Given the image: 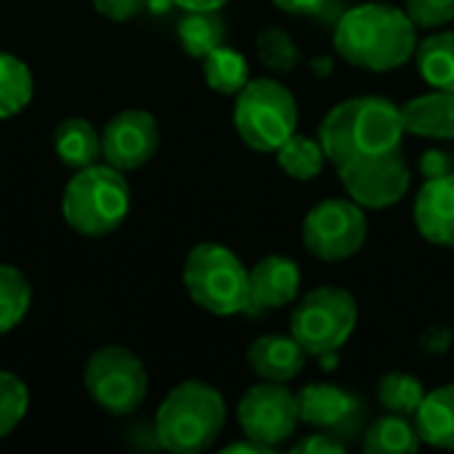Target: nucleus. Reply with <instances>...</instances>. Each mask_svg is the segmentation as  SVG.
<instances>
[{
    "label": "nucleus",
    "mask_w": 454,
    "mask_h": 454,
    "mask_svg": "<svg viewBox=\"0 0 454 454\" xmlns=\"http://www.w3.org/2000/svg\"><path fill=\"white\" fill-rule=\"evenodd\" d=\"M130 210V186L122 170L112 168L109 162L88 165L69 178L61 200L64 221L85 234V237H104L114 231Z\"/></svg>",
    "instance_id": "5"
},
{
    "label": "nucleus",
    "mask_w": 454,
    "mask_h": 454,
    "mask_svg": "<svg viewBox=\"0 0 454 454\" xmlns=\"http://www.w3.org/2000/svg\"><path fill=\"white\" fill-rule=\"evenodd\" d=\"M415 67L426 85L436 90H454V32L439 29L418 43Z\"/></svg>",
    "instance_id": "21"
},
{
    "label": "nucleus",
    "mask_w": 454,
    "mask_h": 454,
    "mask_svg": "<svg viewBox=\"0 0 454 454\" xmlns=\"http://www.w3.org/2000/svg\"><path fill=\"white\" fill-rule=\"evenodd\" d=\"M258 59L269 72L277 74H290L303 64V53L295 45V40L282 29V27H269L255 37Z\"/></svg>",
    "instance_id": "28"
},
{
    "label": "nucleus",
    "mask_w": 454,
    "mask_h": 454,
    "mask_svg": "<svg viewBox=\"0 0 454 454\" xmlns=\"http://www.w3.org/2000/svg\"><path fill=\"white\" fill-rule=\"evenodd\" d=\"M237 420L245 436L277 450L298 431L301 423L298 394H293L285 383L261 380L258 386L247 388L245 396L239 399Z\"/></svg>",
    "instance_id": "10"
},
{
    "label": "nucleus",
    "mask_w": 454,
    "mask_h": 454,
    "mask_svg": "<svg viewBox=\"0 0 454 454\" xmlns=\"http://www.w3.org/2000/svg\"><path fill=\"white\" fill-rule=\"evenodd\" d=\"M298 410L301 423L325 431L340 442H351L354 436L364 434V407L362 402L335 386V383H311L298 391Z\"/></svg>",
    "instance_id": "12"
},
{
    "label": "nucleus",
    "mask_w": 454,
    "mask_h": 454,
    "mask_svg": "<svg viewBox=\"0 0 454 454\" xmlns=\"http://www.w3.org/2000/svg\"><path fill=\"white\" fill-rule=\"evenodd\" d=\"M149 0H93V8L114 21H128L146 8Z\"/></svg>",
    "instance_id": "33"
},
{
    "label": "nucleus",
    "mask_w": 454,
    "mask_h": 454,
    "mask_svg": "<svg viewBox=\"0 0 454 454\" xmlns=\"http://www.w3.org/2000/svg\"><path fill=\"white\" fill-rule=\"evenodd\" d=\"M346 442H340V439H335V436H330V434H325V431H319V434H311V436H306L303 442H298L295 447H293V452L295 454H343L346 452Z\"/></svg>",
    "instance_id": "32"
},
{
    "label": "nucleus",
    "mask_w": 454,
    "mask_h": 454,
    "mask_svg": "<svg viewBox=\"0 0 454 454\" xmlns=\"http://www.w3.org/2000/svg\"><path fill=\"white\" fill-rule=\"evenodd\" d=\"M234 452L269 454V452H274V447H269V444H263V442H255V439L245 436L242 442H234V444H226V447H223V454H234Z\"/></svg>",
    "instance_id": "36"
},
{
    "label": "nucleus",
    "mask_w": 454,
    "mask_h": 454,
    "mask_svg": "<svg viewBox=\"0 0 454 454\" xmlns=\"http://www.w3.org/2000/svg\"><path fill=\"white\" fill-rule=\"evenodd\" d=\"M27 407H29V391L24 380H19L8 370H0V439H5L24 420Z\"/></svg>",
    "instance_id": "29"
},
{
    "label": "nucleus",
    "mask_w": 454,
    "mask_h": 454,
    "mask_svg": "<svg viewBox=\"0 0 454 454\" xmlns=\"http://www.w3.org/2000/svg\"><path fill=\"white\" fill-rule=\"evenodd\" d=\"M418 43V27L404 8L391 3H359L338 19L333 32L335 53L346 64L375 74L410 64Z\"/></svg>",
    "instance_id": "1"
},
{
    "label": "nucleus",
    "mask_w": 454,
    "mask_h": 454,
    "mask_svg": "<svg viewBox=\"0 0 454 454\" xmlns=\"http://www.w3.org/2000/svg\"><path fill=\"white\" fill-rule=\"evenodd\" d=\"M202 72H205V82L210 85V90L221 96H237L250 82L247 59L226 43L202 59Z\"/></svg>",
    "instance_id": "23"
},
{
    "label": "nucleus",
    "mask_w": 454,
    "mask_h": 454,
    "mask_svg": "<svg viewBox=\"0 0 454 454\" xmlns=\"http://www.w3.org/2000/svg\"><path fill=\"white\" fill-rule=\"evenodd\" d=\"M82 380L90 399L109 415L136 412L149 391L144 362L122 346H104L93 351Z\"/></svg>",
    "instance_id": "9"
},
{
    "label": "nucleus",
    "mask_w": 454,
    "mask_h": 454,
    "mask_svg": "<svg viewBox=\"0 0 454 454\" xmlns=\"http://www.w3.org/2000/svg\"><path fill=\"white\" fill-rule=\"evenodd\" d=\"M402 106L386 96H354L335 104L319 122V141L333 168L372 160L402 149Z\"/></svg>",
    "instance_id": "2"
},
{
    "label": "nucleus",
    "mask_w": 454,
    "mask_h": 454,
    "mask_svg": "<svg viewBox=\"0 0 454 454\" xmlns=\"http://www.w3.org/2000/svg\"><path fill=\"white\" fill-rule=\"evenodd\" d=\"M32 88L35 82L29 67L21 59L0 51V120L19 114L29 104Z\"/></svg>",
    "instance_id": "26"
},
{
    "label": "nucleus",
    "mask_w": 454,
    "mask_h": 454,
    "mask_svg": "<svg viewBox=\"0 0 454 454\" xmlns=\"http://www.w3.org/2000/svg\"><path fill=\"white\" fill-rule=\"evenodd\" d=\"M301 266L287 255H266L250 269V309L279 311L301 298Z\"/></svg>",
    "instance_id": "14"
},
{
    "label": "nucleus",
    "mask_w": 454,
    "mask_h": 454,
    "mask_svg": "<svg viewBox=\"0 0 454 454\" xmlns=\"http://www.w3.org/2000/svg\"><path fill=\"white\" fill-rule=\"evenodd\" d=\"M226 426V402L218 388L202 380L178 383L160 404L154 436L173 454L207 452Z\"/></svg>",
    "instance_id": "3"
},
{
    "label": "nucleus",
    "mask_w": 454,
    "mask_h": 454,
    "mask_svg": "<svg viewBox=\"0 0 454 454\" xmlns=\"http://www.w3.org/2000/svg\"><path fill=\"white\" fill-rule=\"evenodd\" d=\"M53 149H56V157L74 170L88 168L98 162V157H104L101 133L82 117H67L56 125Z\"/></svg>",
    "instance_id": "19"
},
{
    "label": "nucleus",
    "mask_w": 454,
    "mask_h": 454,
    "mask_svg": "<svg viewBox=\"0 0 454 454\" xmlns=\"http://www.w3.org/2000/svg\"><path fill=\"white\" fill-rule=\"evenodd\" d=\"M454 343V333L450 325L444 322H436L431 327H426L418 338V346L426 356H444Z\"/></svg>",
    "instance_id": "31"
},
{
    "label": "nucleus",
    "mask_w": 454,
    "mask_h": 454,
    "mask_svg": "<svg viewBox=\"0 0 454 454\" xmlns=\"http://www.w3.org/2000/svg\"><path fill=\"white\" fill-rule=\"evenodd\" d=\"M173 3L184 11H218L229 0H173Z\"/></svg>",
    "instance_id": "37"
},
{
    "label": "nucleus",
    "mask_w": 454,
    "mask_h": 454,
    "mask_svg": "<svg viewBox=\"0 0 454 454\" xmlns=\"http://www.w3.org/2000/svg\"><path fill=\"white\" fill-rule=\"evenodd\" d=\"M426 386L420 383V378L402 372V370H391L380 378L378 383V402L386 412L394 415H404V418H415L418 407L426 399Z\"/></svg>",
    "instance_id": "25"
},
{
    "label": "nucleus",
    "mask_w": 454,
    "mask_h": 454,
    "mask_svg": "<svg viewBox=\"0 0 454 454\" xmlns=\"http://www.w3.org/2000/svg\"><path fill=\"white\" fill-rule=\"evenodd\" d=\"M245 359L255 378L269 380V383H290L306 367L309 354L293 335L271 333V335L255 338Z\"/></svg>",
    "instance_id": "16"
},
{
    "label": "nucleus",
    "mask_w": 454,
    "mask_h": 454,
    "mask_svg": "<svg viewBox=\"0 0 454 454\" xmlns=\"http://www.w3.org/2000/svg\"><path fill=\"white\" fill-rule=\"evenodd\" d=\"M32 303V290L27 277L13 269L0 263V335L11 333L29 311Z\"/></svg>",
    "instance_id": "27"
},
{
    "label": "nucleus",
    "mask_w": 454,
    "mask_h": 454,
    "mask_svg": "<svg viewBox=\"0 0 454 454\" xmlns=\"http://www.w3.org/2000/svg\"><path fill=\"white\" fill-rule=\"evenodd\" d=\"M237 136L255 152H277L298 130V101L277 77H250L234 96Z\"/></svg>",
    "instance_id": "6"
},
{
    "label": "nucleus",
    "mask_w": 454,
    "mask_h": 454,
    "mask_svg": "<svg viewBox=\"0 0 454 454\" xmlns=\"http://www.w3.org/2000/svg\"><path fill=\"white\" fill-rule=\"evenodd\" d=\"M274 154H277V165L293 181H314L317 176H322V170L327 165V154H325L319 136L314 138V136H303L298 130Z\"/></svg>",
    "instance_id": "22"
},
{
    "label": "nucleus",
    "mask_w": 454,
    "mask_h": 454,
    "mask_svg": "<svg viewBox=\"0 0 454 454\" xmlns=\"http://www.w3.org/2000/svg\"><path fill=\"white\" fill-rule=\"evenodd\" d=\"M412 218L428 245L454 247V173L426 178L418 189Z\"/></svg>",
    "instance_id": "15"
},
{
    "label": "nucleus",
    "mask_w": 454,
    "mask_h": 454,
    "mask_svg": "<svg viewBox=\"0 0 454 454\" xmlns=\"http://www.w3.org/2000/svg\"><path fill=\"white\" fill-rule=\"evenodd\" d=\"M402 8L418 29H442L454 21V0H404Z\"/></svg>",
    "instance_id": "30"
},
{
    "label": "nucleus",
    "mask_w": 454,
    "mask_h": 454,
    "mask_svg": "<svg viewBox=\"0 0 454 454\" xmlns=\"http://www.w3.org/2000/svg\"><path fill=\"white\" fill-rule=\"evenodd\" d=\"M407 133L431 141H454V90H436L415 96L402 104Z\"/></svg>",
    "instance_id": "17"
},
{
    "label": "nucleus",
    "mask_w": 454,
    "mask_h": 454,
    "mask_svg": "<svg viewBox=\"0 0 454 454\" xmlns=\"http://www.w3.org/2000/svg\"><path fill=\"white\" fill-rule=\"evenodd\" d=\"M370 234L367 210L351 197H327L317 202L301 226L303 247L322 263H340L354 258Z\"/></svg>",
    "instance_id": "8"
},
{
    "label": "nucleus",
    "mask_w": 454,
    "mask_h": 454,
    "mask_svg": "<svg viewBox=\"0 0 454 454\" xmlns=\"http://www.w3.org/2000/svg\"><path fill=\"white\" fill-rule=\"evenodd\" d=\"M287 16H317L327 8V0H271Z\"/></svg>",
    "instance_id": "35"
},
{
    "label": "nucleus",
    "mask_w": 454,
    "mask_h": 454,
    "mask_svg": "<svg viewBox=\"0 0 454 454\" xmlns=\"http://www.w3.org/2000/svg\"><path fill=\"white\" fill-rule=\"evenodd\" d=\"M184 287L207 314L234 317L250 309V269L221 242H200L184 261Z\"/></svg>",
    "instance_id": "4"
},
{
    "label": "nucleus",
    "mask_w": 454,
    "mask_h": 454,
    "mask_svg": "<svg viewBox=\"0 0 454 454\" xmlns=\"http://www.w3.org/2000/svg\"><path fill=\"white\" fill-rule=\"evenodd\" d=\"M423 447L415 420L386 412L370 423L362 434V450L367 454H418Z\"/></svg>",
    "instance_id": "20"
},
{
    "label": "nucleus",
    "mask_w": 454,
    "mask_h": 454,
    "mask_svg": "<svg viewBox=\"0 0 454 454\" xmlns=\"http://www.w3.org/2000/svg\"><path fill=\"white\" fill-rule=\"evenodd\" d=\"M412 420L426 447L454 450V383L428 391Z\"/></svg>",
    "instance_id": "18"
},
{
    "label": "nucleus",
    "mask_w": 454,
    "mask_h": 454,
    "mask_svg": "<svg viewBox=\"0 0 454 454\" xmlns=\"http://www.w3.org/2000/svg\"><path fill=\"white\" fill-rule=\"evenodd\" d=\"M178 40L192 59H205L210 51L223 45L226 24L218 11H186L178 21Z\"/></svg>",
    "instance_id": "24"
},
{
    "label": "nucleus",
    "mask_w": 454,
    "mask_h": 454,
    "mask_svg": "<svg viewBox=\"0 0 454 454\" xmlns=\"http://www.w3.org/2000/svg\"><path fill=\"white\" fill-rule=\"evenodd\" d=\"M160 146V125L154 114L146 109H122L117 112L104 133H101V152L104 162L117 170H136L146 165Z\"/></svg>",
    "instance_id": "13"
},
{
    "label": "nucleus",
    "mask_w": 454,
    "mask_h": 454,
    "mask_svg": "<svg viewBox=\"0 0 454 454\" xmlns=\"http://www.w3.org/2000/svg\"><path fill=\"white\" fill-rule=\"evenodd\" d=\"M420 173L426 178H439V176H450L452 173V157L444 149H428L420 157Z\"/></svg>",
    "instance_id": "34"
},
{
    "label": "nucleus",
    "mask_w": 454,
    "mask_h": 454,
    "mask_svg": "<svg viewBox=\"0 0 454 454\" xmlns=\"http://www.w3.org/2000/svg\"><path fill=\"white\" fill-rule=\"evenodd\" d=\"M359 322L356 298L335 285H319L295 301L290 317V335L309 356L340 351Z\"/></svg>",
    "instance_id": "7"
},
{
    "label": "nucleus",
    "mask_w": 454,
    "mask_h": 454,
    "mask_svg": "<svg viewBox=\"0 0 454 454\" xmlns=\"http://www.w3.org/2000/svg\"><path fill=\"white\" fill-rule=\"evenodd\" d=\"M335 170L340 186L346 189V197H351L364 210H386L399 205L412 184L404 149H396L383 157L340 165Z\"/></svg>",
    "instance_id": "11"
}]
</instances>
